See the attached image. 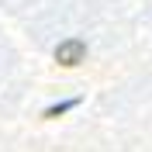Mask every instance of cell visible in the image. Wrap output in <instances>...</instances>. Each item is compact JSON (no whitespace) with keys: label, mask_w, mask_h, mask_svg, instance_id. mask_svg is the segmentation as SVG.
<instances>
[{"label":"cell","mask_w":152,"mask_h":152,"mask_svg":"<svg viewBox=\"0 0 152 152\" xmlns=\"http://www.w3.org/2000/svg\"><path fill=\"white\" fill-rule=\"evenodd\" d=\"M83 59H86V42H80V38H66V42L56 45V62L59 66L73 69V66H80Z\"/></svg>","instance_id":"6da1fadb"}]
</instances>
